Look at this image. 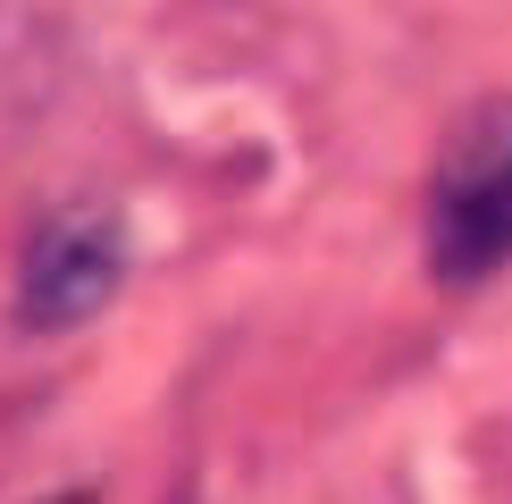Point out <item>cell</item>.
<instances>
[{
  "instance_id": "1",
  "label": "cell",
  "mask_w": 512,
  "mask_h": 504,
  "mask_svg": "<svg viewBox=\"0 0 512 504\" xmlns=\"http://www.w3.org/2000/svg\"><path fill=\"white\" fill-rule=\"evenodd\" d=\"M429 261L445 286H471L512 261V93L479 101L445 135L429 177Z\"/></svg>"
},
{
  "instance_id": "2",
  "label": "cell",
  "mask_w": 512,
  "mask_h": 504,
  "mask_svg": "<svg viewBox=\"0 0 512 504\" xmlns=\"http://www.w3.org/2000/svg\"><path fill=\"white\" fill-rule=\"evenodd\" d=\"M118 278V244L101 227H42L34 269H26V311L34 320H84Z\"/></svg>"
}]
</instances>
